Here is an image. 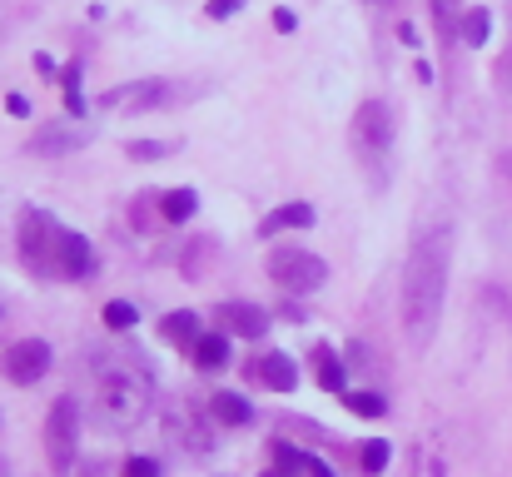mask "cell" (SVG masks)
<instances>
[{
  "mask_svg": "<svg viewBox=\"0 0 512 477\" xmlns=\"http://www.w3.org/2000/svg\"><path fill=\"white\" fill-rule=\"evenodd\" d=\"M448 264H453V229L433 224L413 239L403 264V333L413 348H428L448 299Z\"/></svg>",
  "mask_w": 512,
  "mask_h": 477,
  "instance_id": "cell-1",
  "label": "cell"
},
{
  "mask_svg": "<svg viewBox=\"0 0 512 477\" xmlns=\"http://www.w3.org/2000/svg\"><path fill=\"white\" fill-rule=\"evenodd\" d=\"M348 145L363 164V174L373 179V189L388 184V164H393V110L383 100H363L353 110V125H348Z\"/></svg>",
  "mask_w": 512,
  "mask_h": 477,
  "instance_id": "cell-2",
  "label": "cell"
},
{
  "mask_svg": "<svg viewBox=\"0 0 512 477\" xmlns=\"http://www.w3.org/2000/svg\"><path fill=\"white\" fill-rule=\"evenodd\" d=\"M269 279L289 294H319L329 284V264L309 249H274L269 254Z\"/></svg>",
  "mask_w": 512,
  "mask_h": 477,
  "instance_id": "cell-3",
  "label": "cell"
},
{
  "mask_svg": "<svg viewBox=\"0 0 512 477\" xmlns=\"http://www.w3.org/2000/svg\"><path fill=\"white\" fill-rule=\"evenodd\" d=\"M75 448H80V403L75 398H55L50 418H45V453L65 473L75 463Z\"/></svg>",
  "mask_w": 512,
  "mask_h": 477,
  "instance_id": "cell-4",
  "label": "cell"
},
{
  "mask_svg": "<svg viewBox=\"0 0 512 477\" xmlns=\"http://www.w3.org/2000/svg\"><path fill=\"white\" fill-rule=\"evenodd\" d=\"M50 363H55V353H50V343H45V338H20V343H10V348H5L0 373H5L10 383L30 388V383H40V378L50 373Z\"/></svg>",
  "mask_w": 512,
  "mask_h": 477,
  "instance_id": "cell-5",
  "label": "cell"
},
{
  "mask_svg": "<svg viewBox=\"0 0 512 477\" xmlns=\"http://www.w3.org/2000/svg\"><path fill=\"white\" fill-rule=\"evenodd\" d=\"M55 244H60L55 219H50V214H25V229H20V254H25V264H30L35 274H50V269H55Z\"/></svg>",
  "mask_w": 512,
  "mask_h": 477,
  "instance_id": "cell-6",
  "label": "cell"
},
{
  "mask_svg": "<svg viewBox=\"0 0 512 477\" xmlns=\"http://www.w3.org/2000/svg\"><path fill=\"white\" fill-rule=\"evenodd\" d=\"M145 378H130V373H115L110 383H105V418L115 423V428H125V423H135L140 413H145Z\"/></svg>",
  "mask_w": 512,
  "mask_h": 477,
  "instance_id": "cell-7",
  "label": "cell"
},
{
  "mask_svg": "<svg viewBox=\"0 0 512 477\" xmlns=\"http://www.w3.org/2000/svg\"><path fill=\"white\" fill-rule=\"evenodd\" d=\"M170 100H174L170 80H130V85L110 90L100 105H110V110H130V115H145V110H160V105H170Z\"/></svg>",
  "mask_w": 512,
  "mask_h": 477,
  "instance_id": "cell-8",
  "label": "cell"
},
{
  "mask_svg": "<svg viewBox=\"0 0 512 477\" xmlns=\"http://www.w3.org/2000/svg\"><path fill=\"white\" fill-rule=\"evenodd\" d=\"M90 145V130L85 125H45L35 140H30V155H50V159H65V155H75V150H85Z\"/></svg>",
  "mask_w": 512,
  "mask_h": 477,
  "instance_id": "cell-9",
  "label": "cell"
},
{
  "mask_svg": "<svg viewBox=\"0 0 512 477\" xmlns=\"http://www.w3.org/2000/svg\"><path fill=\"white\" fill-rule=\"evenodd\" d=\"M55 269L65 274V279H85L90 269H95V254H90V239L85 234H60V244H55Z\"/></svg>",
  "mask_w": 512,
  "mask_h": 477,
  "instance_id": "cell-10",
  "label": "cell"
},
{
  "mask_svg": "<svg viewBox=\"0 0 512 477\" xmlns=\"http://www.w3.org/2000/svg\"><path fill=\"white\" fill-rule=\"evenodd\" d=\"M219 318H224V328L239 333V338H264V333H269V314L254 309V304H219Z\"/></svg>",
  "mask_w": 512,
  "mask_h": 477,
  "instance_id": "cell-11",
  "label": "cell"
},
{
  "mask_svg": "<svg viewBox=\"0 0 512 477\" xmlns=\"http://www.w3.org/2000/svg\"><path fill=\"white\" fill-rule=\"evenodd\" d=\"M259 378H264L274 393H294V383H299V363H294L289 353H269V358L259 363Z\"/></svg>",
  "mask_w": 512,
  "mask_h": 477,
  "instance_id": "cell-12",
  "label": "cell"
},
{
  "mask_svg": "<svg viewBox=\"0 0 512 477\" xmlns=\"http://www.w3.org/2000/svg\"><path fill=\"white\" fill-rule=\"evenodd\" d=\"M309 224H314V209H309V204H284V209H274V214L259 224V234L274 239V234H284V229H309Z\"/></svg>",
  "mask_w": 512,
  "mask_h": 477,
  "instance_id": "cell-13",
  "label": "cell"
},
{
  "mask_svg": "<svg viewBox=\"0 0 512 477\" xmlns=\"http://www.w3.org/2000/svg\"><path fill=\"white\" fill-rule=\"evenodd\" d=\"M209 413H214L219 423H229V428H239V423L254 418L249 398H239V393H214V398H209Z\"/></svg>",
  "mask_w": 512,
  "mask_h": 477,
  "instance_id": "cell-14",
  "label": "cell"
},
{
  "mask_svg": "<svg viewBox=\"0 0 512 477\" xmlns=\"http://www.w3.org/2000/svg\"><path fill=\"white\" fill-rule=\"evenodd\" d=\"M458 30H463V45H488V35H493V15L483 10V5H473V10H463V20H458Z\"/></svg>",
  "mask_w": 512,
  "mask_h": 477,
  "instance_id": "cell-15",
  "label": "cell"
},
{
  "mask_svg": "<svg viewBox=\"0 0 512 477\" xmlns=\"http://www.w3.org/2000/svg\"><path fill=\"white\" fill-rule=\"evenodd\" d=\"M194 363H199V368H224V363H229L224 333H204V338L194 343Z\"/></svg>",
  "mask_w": 512,
  "mask_h": 477,
  "instance_id": "cell-16",
  "label": "cell"
},
{
  "mask_svg": "<svg viewBox=\"0 0 512 477\" xmlns=\"http://www.w3.org/2000/svg\"><path fill=\"white\" fill-rule=\"evenodd\" d=\"M194 189H170V194H160V214L170 219V224H184L189 214H194Z\"/></svg>",
  "mask_w": 512,
  "mask_h": 477,
  "instance_id": "cell-17",
  "label": "cell"
},
{
  "mask_svg": "<svg viewBox=\"0 0 512 477\" xmlns=\"http://www.w3.org/2000/svg\"><path fill=\"white\" fill-rule=\"evenodd\" d=\"M165 338H170V343H199V318L184 314V309L170 314L165 318Z\"/></svg>",
  "mask_w": 512,
  "mask_h": 477,
  "instance_id": "cell-18",
  "label": "cell"
},
{
  "mask_svg": "<svg viewBox=\"0 0 512 477\" xmlns=\"http://www.w3.org/2000/svg\"><path fill=\"white\" fill-rule=\"evenodd\" d=\"M319 383H324L329 393H343V363L329 348H319Z\"/></svg>",
  "mask_w": 512,
  "mask_h": 477,
  "instance_id": "cell-19",
  "label": "cell"
},
{
  "mask_svg": "<svg viewBox=\"0 0 512 477\" xmlns=\"http://www.w3.org/2000/svg\"><path fill=\"white\" fill-rule=\"evenodd\" d=\"M135 304H125V299H115V304H105V328H115V333H125V328H135Z\"/></svg>",
  "mask_w": 512,
  "mask_h": 477,
  "instance_id": "cell-20",
  "label": "cell"
},
{
  "mask_svg": "<svg viewBox=\"0 0 512 477\" xmlns=\"http://www.w3.org/2000/svg\"><path fill=\"white\" fill-rule=\"evenodd\" d=\"M348 408H353L358 418H383V413H388V403H383L378 393H348Z\"/></svg>",
  "mask_w": 512,
  "mask_h": 477,
  "instance_id": "cell-21",
  "label": "cell"
},
{
  "mask_svg": "<svg viewBox=\"0 0 512 477\" xmlns=\"http://www.w3.org/2000/svg\"><path fill=\"white\" fill-rule=\"evenodd\" d=\"M125 155H130V159H145V164H150V159H165V155H170V145H165V140H130V145H125Z\"/></svg>",
  "mask_w": 512,
  "mask_h": 477,
  "instance_id": "cell-22",
  "label": "cell"
},
{
  "mask_svg": "<svg viewBox=\"0 0 512 477\" xmlns=\"http://www.w3.org/2000/svg\"><path fill=\"white\" fill-rule=\"evenodd\" d=\"M388 468V443L383 438H368V448H363V473H383Z\"/></svg>",
  "mask_w": 512,
  "mask_h": 477,
  "instance_id": "cell-23",
  "label": "cell"
},
{
  "mask_svg": "<svg viewBox=\"0 0 512 477\" xmlns=\"http://www.w3.org/2000/svg\"><path fill=\"white\" fill-rule=\"evenodd\" d=\"M125 477H160V463H155V458H130V463H125Z\"/></svg>",
  "mask_w": 512,
  "mask_h": 477,
  "instance_id": "cell-24",
  "label": "cell"
},
{
  "mask_svg": "<svg viewBox=\"0 0 512 477\" xmlns=\"http://www.w3.org/2000/svg\"><path fill=\"white\" fill-rule=\"evenodd\" d=\"M453 15H458V5H453V0H433V20H438V30H443V35H448Z\"/></svg>",
  "mask_w": 512,
  "mask_h": 477,
  "instance_id": "cell-25",
  "label": "cell"
},
{
  "mask_svg": "<svg viewBox=\"0 0 512 477\" xmlns=\"http://www.w3.org/2000/svg\"><path fill=\"white\" fill-rule=\"evenodd\" d=\"M244 0H209V20H229Z\"/></svg>",
  "mask_w": 512,
  "mask_h": 477,
  "instance_id": "cell-26",
  "label": "cell"
},
{
  "mask_svg": "<svg viewBox=\"0 0 512 477\" xmlns=\"http://www.w3.org/2000/svg\"><path fill=\"white\" fill-rule=\"evenodd\" d=\"M498 85H503V90H512V50L498 60Z\"/></svg>",
  "mask_w": 512,
  "mask_h": 477,
  "instance_id": "cell-27",
  "label": "cell"
},
{
  "mask_svg": "<svg viewBox=\"0 0 512 477\" xmlns=\"http://www.w3.org/2000/svg\"><path fill=\"white\" fill-rule=\"evenodd\" d=\"M5 110H10V115H30V100H25V95H5Z\"/></svg>",
  "mask_w": 512,
  "mask_h": 477,
  "instance_id": "cell-28",
  "label": "cell"
},
{
  "mask_svg": "<svg viewBox=\"0 0 512 477\" xmlns=\"http://www.w3.org/2000/svg\"><path fill=\"white\" fill-rule=\"evenodd\" d=\"M299 20H294V10H274V30H294Z\"/></svg>",
  "mask_w": 512,
  "mask_h": 477,
  "instance_id": "cell-29",
  "label": "cell"
},
{
  "mask_svg": "<svg viewBox=\"0 0 512 477\" xmlns=\"http://www.w3.org/2000/svg\"><path fill=\"white\" fill-rule=\"evenodd\" d=\"M304 468H309V477H339V473H334V468H324L319 458H304Z\"/></svg>",
  "mask_w": 512,
  "mask_h": 477,
  "instance_id": "cell-30",
  "label": "cell"
},
{
  "mask_svg": "<svg viewBox=\"0 0 512 477\" xmlns=\"http://www.w3.org/2000/svg\"><path fill=\"white\" fill-rule=\"evenodd\" d=\"M498 169H503V179L512 184V150H503V159H498Z\"/></svg>",
  "mask_w": 512,
  "mask_h": 477,
  "instance_id": "cell-31",
  "label": "cell"
},
{
  "mask_svg": "<svg viewBox=\"0 0 512 477\" xmlns=\"http://www.w3.org/2000/svg\"><path fill=\"white\" fill-rule=\"evenodd\" d=\"M368 5H383V10H388V5H398V0H368Z\"/></svg>",
  "mask_w": 512,
  "mask_h": 477,
  "instance_id": "cell-32",
  "label": "cell"
},
{
  "mask_svg": "<svg viewBox=\"0 0 512 477\" xmlns=\"http://www.w3.org/2000/svg\"><path fill=\"white\" fill-rule=\"evenodd\" d=\"M264 477H284V473H264Z\"/></svg>",
  "mask_w": 512,
  "mask_h": 477,
  "instance_id": "cell-33",
  "label": "cell"
}]
</instances>
